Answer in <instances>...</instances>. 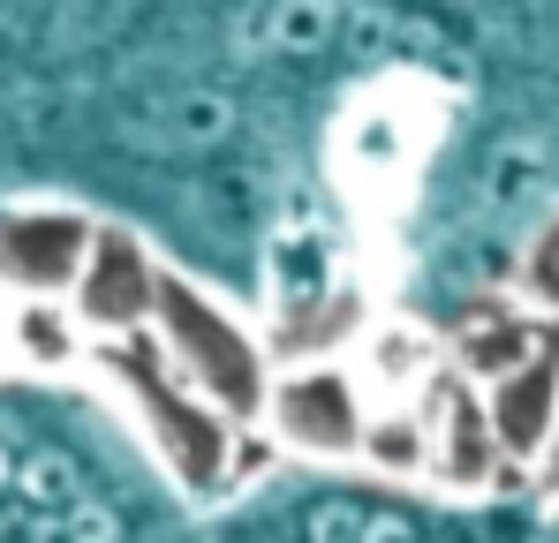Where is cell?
<instances>
[{
  "label": "cell",
  "mask_w": 559,
  "mask_h": 543,
  "mask_svg": "<svg viewBox=\"0 0 559 543\" xmlns=\"http://www.w3.org/2000/svg\"><path fill=\"white\" fill-rule=\"evenodd\" d=\"M98 362L114 370V385H121L129 408L144 415L152 446H159L167 475H175L182 491H219V483L235 475V431H242V423H235L204 385H189L182 362L159 348L152 325H144V333H114Z\"/></svg>",
  "instance_id": "obj_1"
},
{
  "label": "cell",
  "mask_w": 559,
  "mask_h": 543,
  "mask_svg": "<svg viewBox=\"0 0 559 543\" xmlns=\"http://www.w3.org/2000/svg\"><path fill=\"white\" fill-rule=\"evenodd\" d=\"M159 348L182 362L189 385H204L235 423H265L273 400V348L189 272H159V310H152Z\"/></svg>",
  "instance_id": "obj_2"
},
{
  "label": "cell",
  "mask_w": 559,
  "mask_h": 543,
  "mask_svg": "<svg viewBox=\"0 0 559 543\" xmlns=\"http://www.w3.org/2000/svg\"><path fill=\"white\" fill-rule=\"evenodd\" d=\"M265 431H273L287 452H302V460H364V431H371V415H364V393H356L348 370H333V362H302V370L273 377Z\"/></svg>",
  "instance_id": "obj_3"
},
{
  "label": "cell",
  "mask_w": 559,
  "mask_h": 543,
  "mask_svg": "<svg viewBox=\"0 0 559 543\" xmlns=\"http://www.w3.org/2000/svg\"><path fill=\"white\" fill-rule=\"evenodd\" d=\"M159 272H167V265L144 250V234H129V227H98L92 257H84L76 287H69L76 325L98 333V340H114V333H144L152 310H159Z\"/></svg>",
  "instance_id": "obj_4"
},
{
  "label": "cell",
  "mask_w": 559,
  "mask_h": 543,
  "mask_svg": "<svg viewBox=\"0 0 559 543\" xmlns=\"http://www.w3.org/2000/svg\"><path fill=\"white\" fill-rule=\"evenodd\" d=\"M431 400H424V423H431V475L439 483H454V491H484V483H499L514 460L499 446V431H491V400H484V385L468 377V370H431V385H424Z\"/></svg>",
  "instance_id": "obj_5"
},
{
  "label": "cell",
  "mask_w": 559,
  "mask_h": 543,
  "mask_svg": "<svg viewBox=\"0 0 559 543\" xmlns=\"http://www.w3.org/2000/svg\"><path fill=\"white\" fill-rule=\"evenodd\" d=\"M92 234L98 219L69 204H23L0 219V279H15L23 294H69L92 257Z\"/></svg>",
  "instance_id": "obj_6"
},
{
  "label": "cell",
  "mask_w": 559,
  "mask_h": 543,
  "mask_svg": "<svg viewBox=\"0 0 559 543\" xmlns=\"http://www.w3.org/2000/svg\"><path fill=\"white\" fill-rule=\"evenodd\" d=\"M484 400H491V431H499L507 460H514V468H537V460L552 452V431H559V325H552V340H545L537 355L499 370V377L484 385Z\"/></svg>",
  "instance_id": "obj_7"
},
{
  "label": "cell",
  "mask_w": 559,
  "mask_h": 543,
  "mask_svg": "<svg viewBox=\"0 0 559 543\" xmlns=\"http://www.w3.org/2000/svg\"><path fill=\"white\" fill-rule=\"evenodd\" d=\"M552 325L559 317L537 310V302H530V310H514V302H499V294H491V302H468L462 325H454V340H447V362L468 370L476 385H491L499 370H514L522 355H537V348L552 340Z\"/></svg>",
  "instance_id": "obj_8"
},
{
  "label": "cell",
  "mask_w": 559,
  "mask_h": 543,
  "mask_svg": "<svg viewBox=\"0 0 559 543\" xmlns=\"http://www.w3.org/2000/svg\"><path fill=\"white\" fill-rule=\"evenodd\" d=\"M364 460L378 475H431V423L424 415H371Z\"/></svg>",
  "instance_id": "obj_9"
},
{
  "label": "cell",
  "mask_w": 559,
  "mask_h": 543,
  "mask_svg": "<svg viewBox=\"0 0 559 543\" xmlns=\"http://www.w3.org/2000/svg\"><path fill=\"white\" fill-rule=\"evenodd\" d=\"M522 294L559 317V219H545L530 234V250H522Z\"/></svg>",
  "instance_id": "obj_10"
},
{
  "label": "cell",
  "mask_w": 559,
  "mask_h": 543,
  "mask_svg": "<svg viewBox=\"0 0 559 543\" xmlns=\"http://www.w3.org/2000/svg\"><path fill=\"white\" fill-rule=\"evenodd\" d=\"M23 340H31V355H46V362H61L69 348H76V333H69L46 302H31V310H23Z\"/></svg>",
  "instance_id": "obj_11"
},
{
  "label": "cell",
  "mask_w": 559,
  "mask_h": 543,
  "mask_svg": "<svg viewBox=\"0 0 559 543\" xmlns=\"http://www.w3.org/2000/svg\"><path fill=\"white\" fill-rule=\"evenodd\" d=\"M537 468H545V483H552V491H559V431H552V452H545Z\"/></svg>",
  "instance_id": "obj_12"
},
{
  "label": "cell",
  "mask_w": 559,
  "mask_h": 543,
  "mask_svg": "<svg viewBox=\"0 0 559 543\" xmlns=\"http://www.w3.org/2000/svg\"><path fill=\"white\" fill-rule=\"evenodd\" d=\"M552 521H559V498H552Z\"/></svg>",
  "instance_id": "obj_13"
}]
</instances>
